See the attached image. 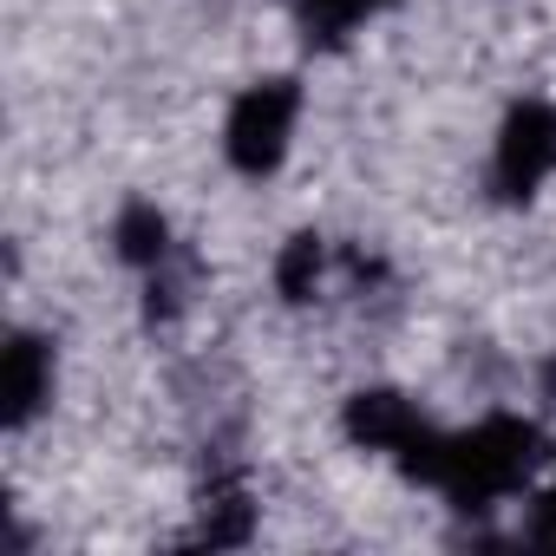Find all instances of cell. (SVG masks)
Returning a JSON list of instances; mask_svg holds the SVG:
<instances>
[{
    "label": "cell",
    "mask_w": 556,
    "mask_h": 556,
    "mask_svg": "<svg viewBox=\"0 0 556 556\" xmlns=\"http://www.w3.org/2000/svg\"><path fill=\"white\" fill-rule=\"evenodd\" d=\"M543 458V432L530 426V419H510V413H491L484 426H471V432H458L452 445H445V497L458 504V510H484V504H497L504 491H517L523 484V471Z\"/></svg>",
    "instance_id": "cell-1"
},
{
    "label": "cell",
    "mask_w": 556,
    "mask_h": 556,
    "mask_svg": "<svg viewBox=\"0 0 556 556\" xmlns=\"http://www.w3.org/2000/svg\"><path fill=\"white\" fill-rule=\"evenodd\" d=\"M295 112H302V92L295 79H262L236 99L229 112V131H223V151L242 177H268L289 151V131H295Z\"/></svg>",
    "instance_id": "cell-2"
},
{
    "label": "cell",
    "mask_w": 556,
    "mask_h": 556,
    "mask_svg": "<svg viewBox=\"0 0 556 556\" xmlns=\"http://www.w3.org/2000/svg\"><path fill=\"white\" fill-rule=\"evenodd\" d=\"M549 170H556V112L530 99V105H517V112L504 118V131H497V190L517 203V197H530Z\"/></svg>",
    "instance_id": "cell-3"
},
{
    "label": "cell",
    "mask_w": 556,
    "mask_h": 556,
    "mask_svg": "<svg viewBox=\"0 0 556 556\" xmlns=\"http://www.w3.org/2000/svg\"><path fill=\"white\" fill-rule=\"evenodd\" d=\"M419 426H426V419H419L400 393H387V387L348 400V432H354V445H367V452H400Z\"/></svg>",
    "instance_id": "cell-4"
},
{
    "label": "cell",
    "mask_w": 556,
    "mask_h": 556,
    "mask_svg": "<svg viewBox=\"0 0 556 556\" xmlns=\"http://www.w3.org/2000/svg\"><path fill=\"white\" fill-rule=\"evenodd\" d=\"M53 400V354L34 334H14L8 348V426H27Z\"/></svg>",
    "instance_id": "cell-5"
},
{
    "label": "cell",
    "mask_w": 556,
    "mask_h": 556,
    "mask_svg": "<svg viewBox=\"0 0 556 556\" xmlns=\"http://www.w3.org/2000/svg\"><path fill=\"white\" fill-rule=\"evenodd\" d=\"M118 255L138 262V268H157V262L170 255V223H164L151 203H131V210L118 216Z\"/></svg>",
    "instance_id": "cell-6"
},
{
    "label": "cell",
    "mask_w": 556,
    "mask_h": 556,
    "mask_svg": "<svg viewBox=\"0 0 556 556\" xmlns=\"http://www.w3.org/2000/svg\"><path fill=\"white\" fill-rule=\"evenodd\" d=\"M275 282H282V302H308V295H315V282H321V236H315V229L282 249V262H275Z\"/></svg>",
    "instance_id": "cell-7"
},
{
    "label": "cell",
    "mask_w": 556,
    "mask_h": 556,
    "mask_svg": "<svg viewBox=\"0 0 556 556\" xmlns=\"http://www.w3.org/2000/svg\"><path fill=\"white\" fill-rule=\"evenodd\" d=\"M203 543H249V497L242 491H223L203 517Z\"/></svg>",
    "instance_id": "cell-8"
},
{
    "label": "cell",
    "mask_w": 556,
    "mask_h": 556,
    "mask_svg": "<svg viewBox=\"0 0 556 556\" xmlns=\"http://www.w3.org/2000/svg\"><path fill=\"white\" fill-rule=\"evenodd\" d=\"M302 8H308V27L334 40V34H348L354 21H367V14L380 8V0H302Z\"/></svg>",
    "instance_id": "cell-9"
},
{
    "label": "cell",
    "mask_w": 556,
    "mask_h": 556,
    "mask_svg": "<svg viewBox=\"0 0 556 556\" xmlns=\"http://www.w3.org/2000/svg\"><path fill=\"white\" fill-rule=\"evenodd\" d=\"M530 543H536V549H556V491H543V497L530 504Z\"/></svg>",
    "instance_id": "cell-10"
},
{
    "label": "cell",
    "mask_w": 556,
    "mask_h": 556,
    "mask_svg": "<svg viewBox=\"0 0 556 556\" xmlns=\"http://www.w3.org/2000/svg\"><path fill=\"white\" fill-rule=\"evenodd\" d=\"M543 393H549V400H556V361H549V367H543Z\"/></svg>",
    "instance_id": "cell-11"
}]
</instances>
